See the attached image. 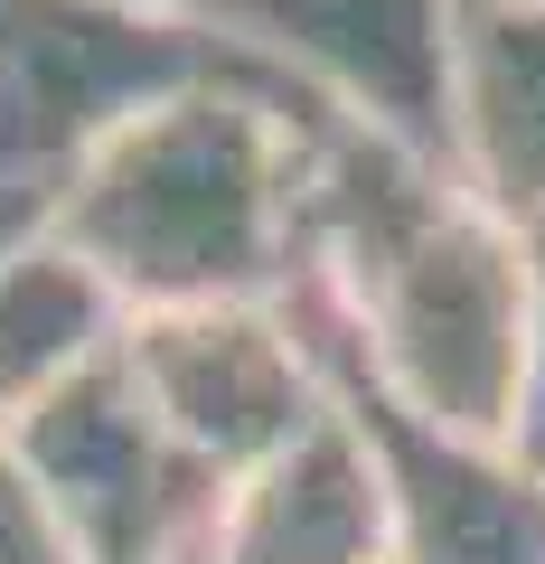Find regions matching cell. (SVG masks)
<instances>
[{
  "label": "cell",
  "instance_id": "obj_8",
  "mask_svg": "<svg viewBox=\"0 0 545 564\" xmlns=\"http://www.w3.org/2000/svg\"><path fill=\"white\" fill-rule=\"evenodd\" d=\"M198 564H395V508L367 433L329 404L273 462L236 470Z\"/></svg>",
  "mask_w": 545,
  "mask_h": 564
},
{
  "label": "cell",
  "instance_id": "obj_6",
  "mask_svg": "<svg viewBox=\"0 0 545 564\" xmlns=\"http://www.w3.org/2000/svg\"><path fill=\"white\" fill-rule=\"evenodd\" d=\"M292 311H302L310 348H320L329 404L367 433L385 470V508H395V564H545V470L517 462L508 443H461L414 423L358 358L339 348L310 273H292Z\"/></svg>",
  "mask_w": 545,
  "mask_h": 564
},
{
  "label": "cell",
  "instance_id": "obj_13",
  "mask_svg": "<svg viewBox=\"0 0 545 564\" xmlns=\"http://www.w3.org/2000/svg\"><path fill=\"white\" fill-rule=\"evenodd\" d=\"M499 10H545V0H499Z\"/></svg>",
  "mask_w": 545,
  "mask_h": 564
},
{
  "label": "cell",
  "instance_id": "obj_9",
  "mask_svg": "<svg viewBox=\"0 0 545 564\" xmlns=\"http://www.w3.org/2000/svg\"><path fill=\"white\" fill-rule=\"evenodd\" d=\"M451 170L508 226H545V10L461 0V29H451Z\"/></svg>",
  "mask_w": 545,
  "mask_h": 564
},
{
  "label": "cell",
  "instance_id": "obj_5",
  "mask_svg": "<svg viewBox=\"0 0 545 564\" xmlns=\"http://www.w3.org/2000/svg\"><path fill=\"white\" fill-rule=\"evenodd\" d=\"M122 358L161 404V423L207 470H254L329 414V377L310 348L292 282L273 302H198V311H142L122 329Z\"/></svg>",
  "mask_w": 545,
  "mask_h": 564
},
{
  "label": "cell",
  "instance_id": "obj_11",
  "mask_svg": "<svg viewBox=\"0 0 545 564\" xmlns=\"http://www.w3.org/2000/svg\"><path fill=\"white\" fill-rule=\"evenodd\" d=\"M0 564H85L66 518L47 508V489L20 470V452L0 443Z\"/></svg>",
  "mask_w": 545,
  "mask_h": 564
},
{
  "label": "cell",
  "instance_id": "obj_10",
  "mask_svg": "<svg viewBox=\"0 0 545 564\" xmlns=\"http://www.w3.org/2000/svg\"><path fill=\"white\" fill-rule=\"evenodd\" d=\"M122 329H132V311L57 236L0 245V433L39 395H57L76 367H95L103 348H122Z\"/></svg>",
  "mask_w": 545,
  "mask_h": 564
},
{
  "label": "cell",
  "instance_id": "obj_2",
  "mask_svg": "<svg viewBox=\"0 0 545 564\" xmlns=\"http://www.w3.org/2000/svg\"><path fill=\"white\" fill-rule=\"evenodd\" d=\"M320 113L329 104L263 85L170 95L76 170L47 236L95 263L132 321L273 302L302 273V132Z\"/></svg>",
  "mask_w": 545,
  "mask_h": 564
},
{
  "label": "cell",
  "instance_id": "obj_1",
  "mask_svg": "<svg viewBox=\"0 0 545 564\" xmlns=\"http://www.w3.org/2000/svg\"><path fill=\"white\" fill-rule=\"evenodd\" d=\"M302 273L339 348L433 433L517 443L526 386V236L348 113L302 132Z\"/></svg>",
  "mask_w": 545,
  "mask_h": 564
},
{
  "label": "cell",
  "instance_id": "obj_4",
  "mask_svg": "<svg viewBox=\"0 0 545 564\" xmlns=\"http://www.w3.org/2000/svg\"><path fill=\"white\" fill-rule=\"evenodd\" d=\"M0 443L47 489V508L66 518L85 564H198L207 555L226 470H207L161 423V404L142 395L122 348H103L57 395H39Z\"/></svg>",
  "mask_w": 545,
  "mask_h": 564
},
{
  "label": "cell",
  "instance_id": "obj_7",
  "mask_svg": "<svg viewBox=\"0 0 545 564\" xmlns=\"http://www.w3.org/2000/svg\"><path fill=\"white\" fill-rule=\"evenodd\" d=\"M310 104L451 170V29L461 0H179Z\"/></svg>",
  "mask_w": 545,
  "mask_h": 564
},
{
  "label": "cell",
  "instance_id": "obj_3",
  "mask_svg": "<svg viewBox=\"0 0 545 564\" xmlns=\"http://www.w3.org/2000/svg\"><path fill=\"white\" fill-rule=\"evenodd\" d=\"M198 85L302 95L179 0H0V245L47 236L103 141Z\"/></svg>",
  "mask_w": 545,
  "mask_h": 564
},
{
  "label": "cell",
  "instance_id": "obj_12",
  "mask_svg": "<svg viewBox=\"0 0 545 564\" xmlns=\"http://www.w3.org/2000/svg\"><path fill=\"white\" fill-rule=\"evenodd\" d=\"M526 236V386H517V462L545 470V226H517Z\"/></svg>",
  "mask_w": 545,
  "mask_h": 564
}]
</instances>
